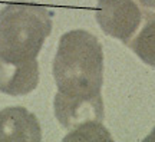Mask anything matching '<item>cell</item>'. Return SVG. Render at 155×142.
<instances>
[{
  "label": "cell",
  "instance_id": "obj_1",
  "mask_svg": "<svg viewBox=\"0 0 155 142\" xmlns=\"http://www.w3.org/2000/svg\"><path fill=\"white\" fill-rule=\"evenodd\" d=\"M58 92L68 96L101 95L104 52L99 40L86 30H71L59 40L53 60Z\"/></svg>",
  "mask_w": 155,
  "mask_h": 142
},
{
  "label": "cell",
  "instance_id": "obj_2",
  "mask_svg": "<svg viewBox=\"0 0 155 142\" xmlns=\"http://www.w3.org/2000/svg\"><path fill=\"white\" fill-rule=\"evenodd\" d=\"M52 32V12L43 6L10 3L0 12V59L12 63L36 60Z\"/></svg>",
  "mask_w": 155,
  "mask_h": 142
},
{
  "label": "cell",
  "instance_id": "obj_3",
  "mask_svg": "<svg viewBox=\"0 0 155 142\" xmlns=\"http://www.w3.org/2000/svg\"><path fill=\"white\" fill-rule=\"evenodd\" d=\"M95 16L104 33L124 43H129L144 17L134 0H98Z\"/></svg>",
  "mask_w": 155,
  "mask_h": 142
},
{
  "label": "cell",
  "instance_id": "obj_4",
  "mask_svg": "<svg viewBox=\"0 0 155 142\" xmlns=\"http://www.w3.org/2000/svg\"><path fill=\"white\" fill-rule=\"evenodd\" d=\"M55 115L63 128L75 131L89 122H102V96H68L58 92L55 96Z\"/></svg>",
  "mask_w": 155,
  "mask_h": 142
},
{
  "label": "cell",
  "instance_id": "obj_5",
  "mask_svg": "<svg viewBox=\"0 0 155 142\" xmlns=\"http://www.w3.org/2000/svg\"><path fill=\"white\" fill-rule=\"evenodd\" d=\"M42 132L39 121L22 106L0 111V142H39Z\"/></svg>",
  "mask_w": 155,
  "mask_h": 142
},
{
  "label": "cell",
  "instance_id": "obj_6",
  "mask_svg": "<svg viewBox=\"0 0 155 142\" xmlns=\"http://www.w3.org/2000/svg\"><path fill=\"white\" fill-rule=\"evenodd\" d=\"M39 83L38 60L12 63L0 59V92L22 96L32 92Z\"/></svg>",
  "mask_w": 155,
  "mask_h": 142
},
{
  "label": "cell",
  "instance_id": "obj_7",
  "mask_svg": "<svg viewBox=\"0 0 155 142\" xmlns=\"http://www.w3.org/2000/svg\"><path fill=\"white\" fill-rule=\"evenodd\" d=\"M131 49L147 65L155 68V15L129 42Z\"/></svg>",
  "mask_w": 155,
  "mask_h": 142
},
{
  "label": "cell",
  "instance_id": "obj_8",
  "mask_svg": "<svg viewBox=\"0 0 155 142\" xmlns=\"http://www.w3.org/2000/svg\"><path fill=\"white\" fill-rule=\"evenodd\" d=\"M95 139H111L109 134L101 122H89L65 137V141H95Z\"/></svg>",
  "mask_w": 155,
  "mask_h": 142
},
{
  "label": "cell",
  "instance_id": "obj_9",
  "mask_svg": "<svg viewBox=\"0 0 155 142\" xmlns=\"http://www.w3.org/2000/svg\"><path fill=\"white\" fill-rule=\"evenodd\" d=\"M138 2L148 9H155V0H138Z\"/></svg>",
  "mask_w": 155,
  "mask_h": 142
}]
</instances>
